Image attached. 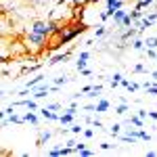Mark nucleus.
I'll return each mask as SVG.
<instances>
[{
  "mask_svg": "<svg viewBox=\"0 0 157 157\" xmlns=\"http://www.w3.org/2000/svg\"><path fill=\"white\" fill-rule=\"evenodd\" d=\"M25 44H27V50L29 52H40L42 48H46V44H48V36H44V34H36V32H27L25 34Z\"/></svg>",
  "mask_w": 157,
  "mask_h": 157,
  "instance_id": "nucleus-1",
  "label": "nucleus"
},
{
  "mask_svg": "<svg viewBox=\"0 0 157 157\" xmlns=\"http://www.w3.org/2000/svg\"><path fill=\"white\" fill-rule=\"evenodd\" d=\"M82 32H86V25H78V23H73V25H63V27L59 29L61 38H63V44L71 42L73 38L78 36V34H82Z\"/></svg>",
  "mask_w": 157,
  "mask_h": 157,
  "instance_id": "nucleus-2",
  "label": "nucleus"
},
{
  "mask_svg": "<svg viewBox=\"0 0 157 157\" xmlns=\"http://www.w3.org/2000/svg\"><path fill=\"white\" fill-rule=\"evenodd\" d=\"M29 29L36 32V34H44V36H50V34H52V25H50V21H40V19L29 25Z\"/></svg>",
  "mask_w": 157,
  "mask_h": 157,
  "instance_id": "nucleus-3",
  "label": "nucleus"
},
{
  "mask_svg": "<svg viewBox=\"0 0 157 157\" xmlns=\"http://www.w3.org/2000/svg\"><path fill=\"white\" fill-rule=\"evenodd\" d=\"M126 15H128V13L124 11V9H120V11H115V13H113V17H111V19H113V25H117V27H121V23H124V19H126Z\"/></svg>",
  "mask_w": 157,
  "mask_h": 157,
  "instance_id": "nucleus-4",
  "label": "nucleus"
},
{
  "mask_svg": "<svg viewBox=\"0 0 157 157\" xmlns=\"http://www.w3.org/2000/svg\"><path fill=\"white\" fill-rule=\"evenodd\" d=\"M109 107H111V103L107 98H98L97 101V113H105V111H109Z\"/></svg>",
  "mask_w": 157,
  "mask_h": 157,
  "instance_id": "nucleus-5",
  "label": "nucleus"
},
{
  "mask_svg": "<svg viewBox=\"0 0 157 157\" xmlns=\"http://www.w3.org/2000/svg\"><path fill=\"white\" fill-rule=\"evenodd\" d=\"M69 59V52H63V55H55L52 59L48 61V65H57V63H65V61Z\"/></svg>",
  "mask_w": 157,
  "mask_h": 157,
  "instance_id": "nucleus-6",
  "label": "nucleus"
},
{
  "mask_svg": "<svg viewBox=\"0 0 157 157\" xmlns=\"http://www.w3.org/2000/svg\"><path fill=\"white\" fill-rule=\"evenodd\" d=\"M59 121L63 124V126H69V124H73V113H67V111H65V113L61 115Z\"/></svg>",
  "mask_w": 157,
  "mask_h": 157,
  "instance_id": "nucleus-7",
  "label": "nucleus"
},
{
  "mask_svg": "<svg viewBox=\"0 0 157 157\" xmlns=\"http://www.w3.org/2000/svg\"><path fill=\"white\" fill-rule=\"evenodd\" d=\"M145 48H155L157 50V38L155 36H149L145 40Z\"/></svg>",
  "mask_w": 157,
  "mask_h": 157,
  "instance_id": "nucleus-8",
  "label": "nucleus"
},
{
  "mask_svg": "<svg viewBox=\"0 0 157 157\" xmlns=\"http://www.w3.org/2000/svg\"><path fill=\"white\" fill-rule=\"evenodd\" d=\"M50 136H52L50 132H40V136H38V143H36V145H38V147H42V145H44V143H46V140L50 138Z\"/></svg>",
  "mask_w": 157,
  "mask_h": 157,
  "instance_id": "nucleus-9",
  "label": "nucleus"
},
{
  "mask_svg": "<svg viewBox=\"0 0 157 157\" xmlns=\"http://www.w3.org/2000/svg\"><path fill=\"white\" fill-rule=\"evenodd\" d=\"M23 117H25V121H29V124H34V126H38V115H36V113L27 111V113H25Z\"/></svg>",
  "mask_w": 157,
  "mask_h": 157,
  "instance_id": "nucleus-10",
  "label": "nucleus"
},
{
  "mask_svg": "<svg viewBox=\"0 0 157 157\" xmlns=\"http://www.w3.org/2000/svg\"><path fill=\"white\" fill-rule=\"evenodd\" d=\"M132 48H134V50H143V48H145V40L134 38V40H132Z\"/></svg>",
  "mask_w": 157,
  "mask_h": 157,
  "instance_id": "nucleus-11",
  "label": "nucleus"
},
{
  "mask_svg": "<svg viewBox=\"0 0 157 157\" xmlns=\"http://www.w3.org/2000/svg\"><path fill=\"white\" fill-rule=\"evenodd\" d=\"M128 120H130V124H132V126H136V128H143V117H138V115H130Z\"/></svg>",
  "mask_w": 157,
  "mask_h": 157,
  "instance_id": "nucleus-12",
  "label": "nucleus"
},
{
  "mask_svg": "<svg viewBox=\"0 0 157 157\" xmlns=\"http://www.w3.org/2000/svg\"><path fill=\"white\" fill-rule=\"evenodd\" d=\"M149 4H153V0H138L134 9H138V11H145V6H149Z\"/></svg>",
  "mask_w": 157,
  "mask_h": 157,
  "instance_id": "nucleus-13",
  "label": "nucleus"
},
{
  "mask_svg": "<svg viewBox=\"0 0 157 157\" xmlns=\"http://www.w3.org/2000/svg\"><path fill=\"white\" fill-rule=\"evenodd\" d=\"M126 111H128V105H126V103H120V105L115 107V113H117V115H124Z\"/></svg>",
  "mask_w": 157,
  "mask_h": 157,
  "instance_id": "nucleus-14",
  "label": "nucleus"
},
{
  "mask_svg": "<svg viewBox=\"0 0 157 157\" xmlns=\"http://www.w3.org/2000/svg\"><path fill=\"white\" fill-rule=\"evenodd\" d=\"M67 82H69L67 75H59V78H55V84H57V86H63V84H67Z\"/></svg>",
  "mask_w": 157,
  "mask_h": 157,
  "instance_id": "nucleus-15",
  "label": "nucleus"
},
{
  "mask_svg": "<svg viewBox=\"0 0 157 157\" xmlns=\"http://www.w3.org/2000/svg\"><path fill=\"white\" fill-rule=\"evenodd\" d=\"M48 97V90H34V98H44Z\"/></svg>",
  "mask_w": 157,
  "mask_h": 157,
  "instance_id": "nucleus-16",
  "label": "nucleus"
},
{
  "mask_svg": "<svg viewBox=\"0 0 157 157\" xmlns=\"http://www.w3.org/2000/svg\"><path fill=\"white\" fill-rule=\"evenodd\" d=\"M69 132H73V134H80V132H84V128H82L80 124H73L71 128H69Z\"/></svg>",
  "mask_w": 157,
  "mask_h": 157,
  "instance_id": "nucleus-17",
  "label": "nucleus"
},
{
  "mask_svg": "<svg viewBox=\"0 0 157 157\" xmlns=\"http://www.w3.org/2000/svg\"><path fill=\"white\" fill-rule=\"evenodd\" d=\"M105 34H107V27H105V25H98L97 27V38H103Z\"/></svg>",
  "mask_w": 157,
  "mask_h": 157,
  "instance_id": "nucleus-18",
  "label": "nucleus"
},
{
  "mask_svg": "<svg viewBox=\"0 0 157 157\" xmlns=\"http://www.w3.org/2000/svg\"><path fill=\"white\" fill-rule=\"evenodd\" d=\"M78 153H80V155H82V157H90V155H92V153H94V151H90V149H86V147H82V149H80Z\"/></svg>",
  "mask_w": 157,
  "mask_h": 157,
  "instance_id": "nucleus-19",
  "label": "nucleus"
},
{
  "mask_svg": "<svg viewBox=\"0 0 157 157\" xmlns=\"http://www.w3.org/2000/svg\"><path fill=\"white\" fill-rule=\"evenodd\" d=\"M132 71L134 73H143V71H145V65H143V63H136V65L132 67Z\"/></svg>",
  "mask_w": 157,
  "mask_h": 157,
  "instance_id": "nucleus-20",
  "label": "nucleus"
},
{
  "mask_svg": "<svg viewBox=\"0 0 157 157\" xmlns=\"http://www.w3.org/2000/svg\"><path fill=\"white\" fill-rule=\"evenodd\" d=\"M147 50V57L153 61V59H157V52H155V48H145Z\"/></svg>",
  "mask_w": 157,
  "mask_h": 157,
  "instance_id": "nucleus-21",
  "label": "nucleus"
},
{
  "mask_svg": "<svg viewBox=\"0 0 157 157\" xmlns=\"http://www.w3.org/2000/svg\"><path fill=\"white\" fill-rule=\"evenodd\" d=\"M48 155H50V157H61V147H57V149H50Z\"/></svg>",
  "mask_w": 157,
  "mask_h": 157,
  "instance_id": "nucleus-22",
  "label": "nucleus"
},
{
  "mask_svg": "<svg viewBox=\"0 0 157 157\" xmlns=\"http://www.w3.org/2000/svg\"><path fill=\"white\" fill-rule=\"evenodd\" d=\"M120 130H121V124H113V126H111V134H115V136H117Z\"/></svg>",
  "mask_w": 157,
  "mask_h": 157,
  "instance_id": "nucleus-23",
  "label": "nucleus"
},
{
  "mask_svg": "<svg viewBox=\"0 0 157 157\" xmlns=\"http://www.w3.org/2000/svg\"><path fill=\"white\" fill-rule=\"evenodd\" d=\"M147 94H153V97H157V86H149V88H147Z\"/></svg>",
  "mask_w": 157,
  "mask_h": 157,
  "instance_id": "nucleus-24",
  "label": "nucleus"
},
{
  "mask_svg": "<svg viewBox=\"0 0 157 157\" xmlns=\"http://www.w3.org/2000/svg\"><path fill=\"white\" fill-rule=\"evenodd\" d=\"M78 59H82V61H88V59H90V52H88V50H82Z\"/></svg>",
  "mask_w": 157,
  "mask_h": 157,
  "instance_id": "nucleus-25",
  "label": "nucleus"
},
{
  "mask_svg": "<svg viewBox=\"0 0 157 157\" xmlns=\"http://www.w3.org/2000/svg\"><path fill=\"white\" fill-rule=\"evenodd\" d=\"M46 107H48L50 111H59V109H61V105H59V103H48Z\"/></svg>",
  "mask_w": 157,
  "mask_h": 157,
  "instance_id": "nucleus-26",
  "label": "nucleus"
},
{
  "mask_svg": "<svg viewBox=\"0 0 157 157\" xmlns=\"http://www.w3.org/2000/svg\"><path fill=\"white\" fill-rule=\"evenodd\" d=\"M138 88H140V86H138V84H134V82H130V84H128V90H130V92H136Z\"/></svg>",
  "mask_w": 157,
  "mask_h": 157,
  "instance_id": "nucleus-27",
  "label": "nucleus"
},
{
  "mask_svg": "<svg viewBox=\"0 0 157 157\" xmlns=\"http://www.w3.org/2000/svg\"><path fill=\"white\" fill-rule=\"evenodd\" d=\"M90 90H92V84H88V86H82V90H80V92H82V94H88Z\"/></svg>",
  "mask_w": 157,
  "mask_h": 157,
  "instance_id": "nucleus-28",
  "label": "nucleus"
},
{
  "mask_svg": "<svg viewBox=\"0 0 157 157\" xmlns=\"http://www.w3.org/2000/svg\"><path fill=\"white\" fill-rule=\"evenodd\" d=\"M84 111H97V103H92V105H86Z\"/></svg>",
  "mask_w": 157,
  "mask_h": 157,
  "instance_id": "nucleus-29",
  "label": "nucleus"
},
{
  "mask_svg": "<svg viewBox=\"0 0 157 157\" xmlns=\"http://www.w3.org/2000/svg\"><path fill=\"white\" fill-rule=\"evenodd\" d=\"M92 90H97L98 94H101V92H103V86L101 84H92Z\"/></svg>",
  "mask_w": 157,
  "mask_h": 157,
  "instance_id": "nucleus-30",
  "label": "nucleus"
},
{
  "mask_svg": "<svg viewBox=\"0 0 157 157\" xmlns=\"http://www.w3.org/2000/svg\"><path fill=\"white\" fill-rule=\"evenodd\" d=\"M92 126H94V128H103V121L101 120H92Z\"/></svg>",
  "mask_w": 157,
  "mask_h": 157,
  "instance_id": "nucleus-31",
  "label": "nucleus"
},
{
  "mask_svg": "<svg viewBox=\"0 0 157 157\" xmlns=\"http://www.w3.org/2000/svg\"><path fill=\"white\" fill-rule=\"evenodd\" d=\"M84 136H86V138H92V136H94V132L88 128V130H84Z\"/></svg>",
  "mask_w": 157,
  "mask_h": 157,
  "instance_id": "nucleus-32",
  "label": "nucleus"
},
{
  "mask_svg": "<svg viewBox=\"0 0 157 157\" xmlns=\"http://www.w3.org/2000/svg\"><path fill=\"white\" fill-rule=\"evenodd\" d=\"M147 115H149V111H145V109H140V111H138V117H143V120H145Z\"/></svg>",
  "mask_w": 157,
  "mask_h": 157,
  "instance_id": "nucleus-33",
  "label": "nucleus"
},
{
  "mask_svg": "<svg viewBox=\"0 0 157 157\" xmlns=\"http://www.w3.org/2000/svg\"><path fill=\"white\" fill-rule=\"evenodd\" d=\"M101 149H103V151H109L111 145H109V143H101Z\"/></svg>",
  "mask_w": 157,
  "mask_h": 157,
  "instance_id": "nucleus-34",
  "label": "nucleus"
},
{
  "mask_svg": "<svg viewBox=\"0 0 157 157\" xmlns=\"http://www.w3.org/2000/svg\"><path fill=\"white\" fill-rule=\"evenodd\" d=\"M80 73H82V75H86V78H88V75H90V73H92V71H90V69H88V67H84V69H82V71H80Z\"/></svg>",
  "mask_w": 157,
  "mask_h": 157,
  "instance_id": "nucleus-35",
  "label": "nucleus"
},
{
  "mask_svg": "<svg viewBox=\"0 0 157 157\" xmlns=\"http://www.w3.org/2000/svg\"><path fill=\"white\" fill-rule=\"evenodd\" d=\"M67 147H71V149H75V147H78V143H75V140L71 138V140H67Z\"/></svg>",
  "mask_w": 157,
  "mask_h": 157,
  "instance_id": "nucleus-36",
  "label": "nucleus"
},
{
  "mask_svg": "<svg viewBox=\"0 0 157 157\" xmlns=\"http://www.w3.org/2000/svg\"><path fill=\"white\" fill-rule=\"evenodd\" d=\"M149 117L151 120H157V111H149Z\"/></svg>",
  "mask_w": 157,
  "mask_h": 157,
  "instance_id": "nucleus-37",
  "label": "nucleus"
},
{
  "mask_svg": "<svg viewBox=\"0 0 157 157\" xmlns=\"http://www.w3.org/2000/svg\"><path fill=\"white\" fill-rule=\"evenodd\" d=\"M151 75H153V80L157 82V71H151Z\"/></svg>",
  "mask_w": 157,
  "mask_h": 157,
  "instance_id": "nucleus-38",
  "label": "nucleus"
}]
</instances>
